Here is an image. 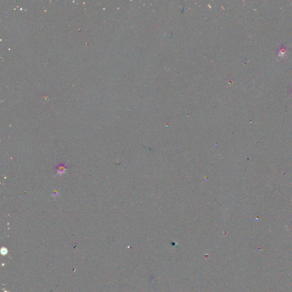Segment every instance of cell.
I'll return each instance as SVG.
<instances>
[{
    "instance_id": "obj_1",
    "label": "cell",
    "mask_w": 292,
    "mask_h": 292,
    "mask_svg": "<svg viewBox=\"0 0 292 292\" xmlns=\"http://www.w3.org/2000/svg\"><path fill=\"white\" fill-rule=\"evenodd\" d=\"M279 57H282L283 55H284V54H285V49L284 48V46H282L281 48H280V50H279Z\"/></svg>"
}]
</instances>
